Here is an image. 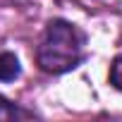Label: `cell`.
Returning a JSON list of instances; mask_svg holds the SVG:
<instances>
[{
    "label": "cell",
    "mask_w": 122,
    "mask_h": 122,
    "mask_svg": "<svg viewBox=\"0 0 122 122\" xmlns=\"http://www.w3.org/2000/svg\"><path fill=\"white\" fill-rule=\"evenodd\" d=\"M89 36L77 24L55 17L46 24L38 46H36V65L46 74H65L77 70L86 60Z\"/></svg>",
    "instance_id": "obj_1"
},
{
    "label": "cell",
    "mask_w": 122,
    "mask_h": 122,
    "mask_svg": "<svg viewBox=\"0 0 122 122\" xmlns=\"http://www.w3.org/2000/svg\"><path fill=\"white\" fill-rule=\"evenodd\" d=\"M34 117V110L22 108L19 103H12L10 98L0 96V122H12V120H26Z\"/></svg>",
    "instance_id": "obj_2"
},
{
    "label": "cell",
    "mask_w": 122,
    "mask_h": 122,
    "mask_svg": "<svg viewBox=\"0 0 122 122\" xmlns=\"http://www.w3.org/2000/svg\"><path fill=\"white\" fill-rule=\"evenodd\" d=\"M22 74V65H19V57L10 50L0 53V81H15Z\"/></svg>",
    "instance_id": "obj_3"
},
{
    "label": "cell",
    "mask_w": 122,
    "mask_h": 122,
    "mask_svg": "<svg viewBox=\"0 0 122 122\" xmlns=\"http://www.w3.org/2000/svg\"><path fill=\"white\" fill-rule=\"evenodd\" d=\"M108 81L112 89H117L122 93V55H117L110 62V72H108Z\"/></svg>",
    "instance_id": "obj_4"
}]
</instances>
